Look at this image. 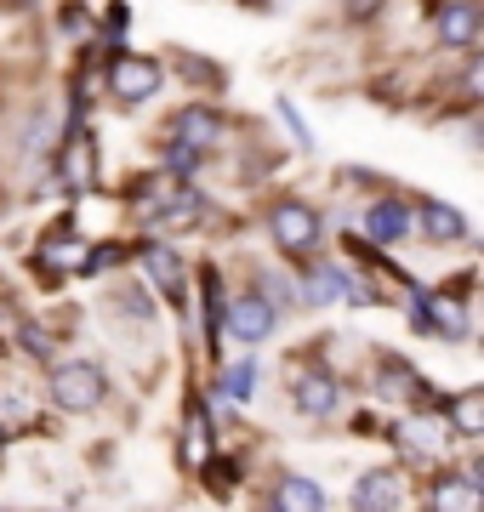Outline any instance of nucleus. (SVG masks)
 <instances>
[{
  "label": "nucleus",
  "instance_id": "nucleus-14",
  "mask_svg": "<svg viewBox=\"0 0 484 512\" xmlns=\"http://www.w3.org/2000/svg\"><path fill=\"white\" fill-rule=\"evenodd\" d=\"M484 495L473 478H439L433 484V512H479Z\"/></svg>",
  "mask_w": 484,
  "mask_h": 512
},
{
  "label": "nucleus",
  "instance_id": "nucleus-22",
  "mask_svg": "<svg viewBox=\"0 0 484 512\" xmlns=\"http://www.w3.org/2000/svg\"><path fill=\"white\" fill-rule=\"evenodd\" d=\"M251 387H257V365H234L223 376V393L228 399H251Z\"/></svg>",
  "mask_w": 484,
  "mask_h": 512
},
{
  "label": "nucleus",
  "instance_id": "nucleus-19",
  "mask_svg": "<svg viewBox=\"0 0 484 512\" xmlns=\"http://www.w3.org/2000/svg\"><path fill=\"white\" fill-rule=\"evenodd\" d=\"M450 427H456L462 439H479L484 433V393H462V399L450 404Z\"/></svg>",
  "mask_w": 484,
  "mask_h": 512
},
{
  "label": "nucleus",
  "instance_id": "nucleus-16",
  "mask_svg": "<svg viewBox=\"0 0 484 512\" xmlns=\"http://www.w3.org/2000/svg\"><path fill=\"white\" fill-rule=\"evenodd\" d=\"M40 268H46V274H63V268L75 274V268H86V245H80V239H69V234L46 239V245H40Z\"/></svg>",
  "mask_w": 484,
  "mask_h": 512
},
{
  "label": "nucleus",
  "instance_id": "nucleus-24",
  "mask_svg": "<svg viewBox=\"0 0 484 512\" xmlns=\"http://www.w3.org/2000/svg\"><path fill=\"white\" fill-rule=\"evenodd\" d=\"M462 86H467V97H484V63H473V69H467Z\"/></svg>",
  "mask_w": 484,
  "mask_h": 512
},
{
  "label": "nucleus",
  "instance_id": "nucleus-12",
  "mask_svg": "<svg viewBox=\"0 0 484 512\" xmlns=\"http://www.w3.org/2000/svg\"><path fill=\"white\" fill-rule=\"evenodd\" d=\"M354 512H399V478L393 473H365L354 490Z\"/></svg>",
  "mask_w": 484,
  "mask_h": 512
},
{
  "label": "nucleus",
  "instance_id": "nucleus-18",
  "mask_svg": "<svg viewBox=\"0 0 484 512\" xmlns=\"http://www.w3.org/2000/svg\"><path fill=\"white\" fill-rule=\"evenodd\" d=\"M183 461H188V467H205V461H211V427H205V410H188V427H183Z\"/></svg>",
  "mask_w": 484,
  "mask_h": 512
},
{
  "label": "nucleus",
  "instance_id": "nucleus-1",
  "mask_svg": "<svg viewBox=\"0 0 484 512\" xmlns=\"http://www.w3.org/2000/svg\"><path fill=\"white\" fill-rule=\"evenodd\" d=\"M103 393H109V382H103V370L86 365V359L52 370V404H57V410H75V416H80V410H97Z\"/></svg>",
  "mask_w": 484,
  "mask_h": 512
},
{
  "label": "nucleus",
  "instance_id": "nucleus-7",
  "mask_svg": "<svg viewBox=\"0 0 484 512\" xmlns=\"http://www.w3.org/2000/svg\"><path fill=\"white\" fill-rule=\"evenodd\" d=\"M393 439H399V450H405V456L428 461V456H439V450H445V421H439V416H405L399 427H393Z\"/></svg>",
  "mask_w": 484,
  "mask_h": 512
},
{
  "label": "nucleus",
  "instance_id": "nucleus-5",
  "mask_svg": "<svg viewBox=\"0 0 484 512\" xmlns=\"http://www.w3.org/2000/svg\"><path fill=\"white\" fill-rule=\"evenodd\" d=\"M57 177H63V188H92L97 183V143H92V131H69L63 160H57Z\"/></svg>",
  "mask_w": 484,
  "mask_h": 512
},
{
  "label": "nucleus",
  "instance_id": "nucleus-11",
  "mask_svg": "<svg viewBox=\"0 0 484 512\" xmlns=\"http://www.w3.org/2000/svg\"><path fill=\"white\" fill-rule=\"evenodd\" d=\"M336 404H342V387H336L325 370H308V376H297V410H308V416H331Z\"/></svg>",
  "mask_w": 484,
  "mask_h": 512
},
{
  "label": "nucleus",
  "instance_id": "nucleus-21",
  "mask_svg": "<svg viewBox=\"0 0 484 512\" xmlns=\"http://www.w3.org/2000/svg\"><path fill=\"white\" fill-rule=\"evenodd\" d=\"M382 393H416V370H410L405 359H388V370H382Z\"/></svg>",
  "mask_w": 484,
  "mask_h": 512
},
{
  "label": "nucleus",
  "instance_id": "nucleus-13",
  "mask_svg": "<svg viewBox=\"0 0 484 512\" xmlns=\"http://www.w3.org/2000/svg\"><path fill=\"white\" fill-rule=\"evenodd\" d=\"M274 512H325V490H319L314 478H280Z\"/></svg>",
  "mask_w": 484,
  "mask_h": 512
},
{
  "label": "nucleus",
  "instance_id": "nucleus-23",
  "mask_svg": "<svg viewBox=\"0 0 484 512\" xmlns=\"http://www.w3.org/2000/svg\"><path fill=\"white\" fill-rule=\"evenodd\" d=\"M376 12H382V0H348V18H354V23L376 18Z\"/></svg>",
  "mask_w": 484,
  "mask_h": 512
},
{
  "label": "nucleus",
  "instance_id": "nucleus-4",
  "mask_svg": "<svg viewBox=\"0 0 484 512\" xmlns=\"http://www.w3.org/2000/svg\"><path fill=\"white\" fill-rule=\"evenodd\" d=\"M479 29H484L479 0H445V6H439V46L467 52V46H479Z\"/></svg>",
  "mask_w": 484,
  "mask_h": 512
},
{
  "label": "nucleus",
  "instance_id": "nucleus-15",
  "mask_svg": "<svg viewBox=\"0 0 484 512\" xmlns=\"http://www.w3.org/2000/svg\"><path fill=\"white\" fill-rule=\"evenodd\" d=\"M422 228H428V239H433V245H456V239H467L462 211H450V205H439V200H428V205H422Z\"/></svg>",
  "mask_w": 484,
  "mask_h": 512
},
{
  "label": "nucleus",
  "instance_id": "nucleus-17",
  "mask_svg": "<svg viewBox=\"0 0 484 512\" xmlns=\"http://www.w3.org/2000/svg\"><path fill=\"white\" fill-rule=\"evenodd\" d=\"M143 268H149V279H154L166 296L183 291V262H177V251H166V245H149V251H143Z\"/></svg>",
  "mask_w": 484,
  "mask_h": 512
},
{
  "label": "nucleus",
  "instance_id": "nucleus-10",
  "mask_svg": "<svg viewBox=\"0 0 484 512\" xmlns=\"http://www.w3.org/2000/svg\"><path fill=\"white\" fill-rule=\"evenodd\" d=\"M365 234H371L376 245H399V239L410 234V211L399 200H376L371 211H365Z\"/></svg>",
  "mask_w": 484,
  "mask_h": 512
},
{
  "label": "nucleus",
  "instance_id": "nucleus-8",
  "mask_svg": "<svg viewBox=\"0 0 484 512\" xmlns=\"http://www.w3.org/2000/svg\"><path fill=\"white\" fill-rule=\"evenodd\" d=\"M416 330H445L450 342H462L467 336V308L456 296H422L416 302Z\"/></svg>",
  "mask_w": 484,
  "mask_h": 512
},
{
  "label": "nucleus",
  "instance_id": "nucleus-9",
  "mask_svg": "<svg viewBox=\"0 0 484 512\" xmlns=\"http://www.w3.org/2000/svg\"><path fill=\"white\" fill-rule=\"evenodd\" d=\"M217 137V114L211 109H183L171 120V148H188V154H205Z\"/></svg>",
  "mask_w": 484,
  "mask_h": 512
},
{
  "label": "nucleus",
  "instance_id": "nucleus-2",
  "mask_svg": "<svg viewBox=\"0 0 484 512\" xmlns=\"http://www.w3.org/2000/svg\"><path fill=\"white\" fill-rule=\"evenodd\" d=\"M268 228H274V245H280V251H291V256H308L319 245V217H314V205H302V200L274 205Z\"/></svg>",
  "mask_w": 484,
  "mask_h": 512
},
{
  "label": "nucleus",
  "instance_id": "nucleus-6",
  "mask_svg": "<svg viewBox=\"0 0 484 512\" xmlns=\"http://www.w3.org/2000/svg\"><path fill=\"white\" fill-rule=\"evenodd\" d=\"M268 330H274V302H268V296L251 291V296H240V302L228 308V336H240V342L257 348Z\"/></svg>",
  "mask_w": 484,
  "mask_h": 512
},
{
  "label": "nucleus",
  "instance_id": "nucleus-3",
  "mask_svg": "<svg viewBox=\"0 0 484 512\" xmlns=\"http://www.w3.org/2000/svg\"><path fill=\"white\" fill-rule=\"evenodd\" d=\"M109 92L120 97V103H149L154 92H160V63L154 57H114V69H109Z\"/></svg>",
  "mask_w": 484,
  "mask_h": 512
},
{
  "label": "nucleus",
  "instance_id": "nucleus-20",
  "mask_svg": "<svg viewBox=\"0 0 484 512\" xmlns=\"http://www.w3.org/2000/svg\"><path fill=\"white\" fill-rule=\"evenodd\" d=\"M342 291V268H308V274H302V296H308V302H331V296Z\"/></svg>",
  "mask_w": 484,
  "mask_h": 512
}]
</instances>
